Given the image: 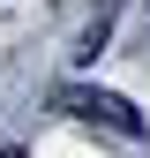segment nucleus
Wrapping results in <instances>:
<instances>
[{
	"instance_id": "obj_1",
	"label": "nucleus",
	"mask_w": 150,
	"mask_h": 158,
	"mask_svg": "<svg viewBox=\"0 0 150 158\" xmlns=\"http://www.w3.org/2000/svg\"><path fill=\"white\" fill-rule=\"evenodd\" d=\"M60 106L83 113V121H105L112 135H143V113L128 106V98H112V90H60Z\"/></svg>"
},
{
	"instance_id": "obj_2",
	"label": "nucleus",
	"mask_w": 150,
	"mask_h": 158,
	"mask_svg": "<svg viewBox=\"0 0 150 158\" xmlns=\"http://www.w3.org/2000/svg\"><path fill=\"white\" fill-rule=\"evenodd\" d=\"M0 158H15V151H0Z\"/></svg>"
}]
</instances>
